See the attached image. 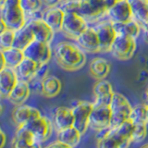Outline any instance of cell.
Masks as SVG:
<instances>
[{
  "label": "cell",
  "instance_id": "obj_36",
  "mask_svg": "<svg viewBox=\"0 0 148 148\" xmlns=\"http://www.w3.org/2000/svg\"><path fill=\"white\" fill-rule=\"evenodd\" d=\"M48 74V65L47 63H44V64H41L40 67L38 69L36 73V76H35V80H43L45 77L47 76Z\"/></svg>",
  "mask_w": 148,
  "mask_h": 148
},
{
  "label": "cell",
  "instance_id": "obj_8",
  "mask_svg": "<svg viewBox=\"0 0 148 148\" xmlns=\"http://www.w3.org/2000/svg\"><path fill=\"white\" fill-rule=\"evenodd\" d=\"M24 126L34 133L37 140L41 143L49 139L54 130V124H52V121L47 117H44L42 115L27 122L24 124Z\"/></svg>",
  "mask_w": 148,
  "mask_h": 148
},
{
  "label": "cell",
  "instance_id": "obj_41",
  "mask_svg": "<svg viewBox=\"0 0 148 148\" xmlns=\"http://www.w3.org/2000/svg\"><path fill=\"white\" fill-rule=\"evenodd\" d=\"M117 2H118V0H105V5H106V9L108 10V9L110 8H112Z\"/></svg>",
  "mask_w": 148,
  "mask_h": 148
},
{
  "label": "cell",
  "instance_id": "obj_49",
  "mask_svg": "<svg viewBox=\"0 0 148 148\" xmlns=\"http://www.w3.org/2000/svg\"><path fill=\"white\" fill-rule=\"evenodd\" d=\"M143 147H148V143H147V145H143Z\"/></svg>",
  "mask_w": 148,
  "mask_h": 148
},
{
  "label": "cell",
  "instance_id": "obj_39",
  "mask_svg": "<svg viewBox=\"0 0 148 148\" xmlns=\"http://www.w3.org/2000/svg\"><path fill=\"white\" fill-rule=\"evenodd\" d=\"M48 147H56V148H59V147H63V148H69L66 143H64L63 142H61L60 140L55 141L54 143H51L50 145H48Z\"/></svg>",
  "mask_w": 148,
  "mask_h": 148
},
{
  "label": "cell",
  "instance_id": "obj_14",
  "mask_svg": "<svg viewBox=\"0 0 148 148\" xmlns=\"http://www.w3.org/2000/svg\"><path fill=\"white\" fill-rule=\"evenodd\" d=\"M41 142L36 139L31 131H29L24 125L18 126L15 136L12 141V147L24 148V147H40Z\"/></svg>",
  "mask_w": 148,
  "mask_h": 148
},
{
  "label": "cell",
  "instance_id": "obj_43",
  "mask_svg": "<svg viewBox=\"0 0 148 148\" xmlns=\"http://www.w3.org/2000/svg\"><path fill=\"white\" fill-rule=\"evenodd\" d=\"M0 24H1V28H0V34L8 29V25L6 24V22H5L1 18H0Z\"/></svg>",
  "mask_w": 148,
  "mask_h": 148
},
{
  "label": "cell",
  "instance_id": "obj_37",
  "mask_svg": "<svg viewBox=\"0 0 148 148\" xmlns=\"http://www.w3.org/2000/svg\"><path fill=\"white\" fill-rule=\"evenodd\" d=\"M84 1L91 4L92 7L96 8L97 9H99V10L104 12L105 14L108 11V9H106V5H105V0H84Z\"/></svg>",
  "mask_w": 148,
  "mask_h": 148
},
{
  "label": "cell",
  "instance_id": "obj_29",
  "mask_svg": "<svg viewBox=\"0 0 148 148\" xmlns=\"http://www.w3.org/2000/svg\"><path fill=\"white\" fill-rule=\"evenodd\" d=\"M44 4L43 0H21L20 6L28 18L39 12Z\"/></svg>",
  "mask_w": 148,
  "mask_h": 148
},
{
  "label": "cell",
  "instance_id": "obj_2",
  "mask_svg": "<svg viewBox=\"0 0 148 148\" xmlns=\"http://www.w3.org/2000/svg\"><path fill=\"white\" fill-rule=\"evenodd\" d=\"M109 106L111 108L110 128L118 127L123 121L128 119L132 110V106L126 98V96L115 92H113Z\"/></svg>",
  "mask_w": 148,
  "mask_h": 148
},
{
  "label": "cell",
  "instance_id": "obj_23",
  "mask_svg": "<svg viewBox=\"0 0 148 148\" xmlns=\"http://www.w3.org/2000/svg\"><path fill=\"white\" fill-rule=\"evenodd\" d=\"M113 25L118 34L130 36L134 39L139 37V35L141 34V31L143 30L141 24L136 20H134V18L126 22L113 23Z\"/></svg>",
  "mask_w": 148,
  "mask_h": 148
},
{
  "label": "cell",
  "instance_id": "obj_40",
  "mask_svg": "<svg viewBox=\"0 0 148 148\" xmlns=\"http://www.w3.org/2000/svg\"><path fill=\"white\" fill-rule=\"evenodd\" d=\"M21 0H7L3 6H8V7H14V6H20Z\"/></svg>",
  "mask_w": 148,
  "mask_h": 148
},
{
  "label": "cell",
  "instance_id": "obj_20",
  "mask_svg": "<svg viewBox=\"0 0 148 148\" xmlns=\"http://www.w3.org/2000/svg\"><path fill=\"white\" fill-rule=\"evenodd\" d=\"M42 16H43L42 18L45 21V22L47 23L55 32L62 30L65 12L59 7L49 8L42 14Z\"/></svg>",
  "mask_w": 148,
  "mask_h": 148
},
{
  "label": "cell",
  "instance_id": "obj_50",
  "mask_svg": "<svg viewBox=\"0 0 148 148\" xmlns=\"http://www.w3.org/2000/svg\"><path fill=\"white\" fill-rule=\"evenodd\" d=\"M147 26H148V21H147Z\"/></svg>",
  "mask_w": 148,
  "mask_h": 148
},
{
  "label": "cell",
  "instance_id": "obj_21",
  "mask_svg": "<svg viewBox=\"0 0 148 148\" xmlns=\"http://www.w3.org/2000/svg\"><path fill=\"white\" fill-rule=\"evenodd\" d=\"M131 5L133 18L136 20L145 29L148 21V0H128Z\"/></svg>",
  "mask_w": 148,
  "mask_h": 148
},
{
  "label": "cell",
  "instance_id": "obj_19",
  "mask_svg": "<svg viewBox=\"0 0 148 148\" xmlns=\"http://www.w3.org/2000/svg\"><path fill=\"white\" fill-rule=\"evenodd\" d=\"M40 65V63H37L34 60L24 58L20 65L15 69L18 80L26 81L28 82L34 81Z\"/></svg>",
  "mask_w": 148,
  "mask_h": 148
},
{
  "label": "cell",
  "instance_id": "obj_5",
  "mask_svg": "<svg viewBox=\"0 0 148 148\" xmlns=\"http://www.w3.org/2000/svg\"><path fill=\"white\" fill-rule=\"evenodd\" d=\"M89 27L87 20L78 13H65L62 30L65 34L76 40L82 32Z\"/></svg>",
  "mask_w": 148,
  "mask_h": 148
},
{
  "label": "cell",
  "instance_id": "obj_16",
  "mask_svg": "<svg viewBox=\"0 0 148 148\" xmlns=\"http://www.w3.org/2000/svg\"><path fill=\"white\" fill-rule=\"evenodd\" d=\"M18 81L16 69L5 67L0 69V92L3 97H7Z\"/></svg>",
  "mask_w": 148,
  "mask_h": 148
},
{
  "label": "cell",
  "instance_id": "obj_4",
  "mask_svg": "<svg viewBox=\"0 0 148 148\" xmlns=\"http://www.w3.org/2000/svg\"><path fill=\"white\" fill-rule=\"evenodd\" d=\"M94 108V103L88 101H78L72 106L74 116L73 126L75 127L82 135H84L89 127L90 115Z\"/></svg>",
  "mask_w": 148,
  "mask_h": 148
},
{
  "label": "cell",
  "instance_id": "obj_27",
  "mask_svg": "<svg viewBox=\"0 0 148 148\" xmlns=\"http://www.w3.org/2000/svg\"><path fill=\"white\" fill-rule=\"evenodd\" d=\"M1 55L5 58L7 67L16 69L25 58L23 50L12 46L7 49H1Z\"/></svg>",
  "mask_w": 148,
  "mask_h": 148
},
{
  "label": "cell",
  "instance_id": "obj_25",
  "mask_svg": "<svg viewBox=\"0 0 148 148\" xmlns=\"http://www.w3.org/2000/svg\"><path fill=\"white\" fill-rule=\"evenodd\" d=\"M34 40V34H32L31 28L26 22V24L24 26L15 31V37H14L13 46L16 48L23 50Z\"/></svg>",
  "mask_w": 148,
  "mask_h": 148
},
{
  "label": "cell",
  "instance_id": "obj_45",
  "mask_svg": "<svg viewBox=\"0 0 148 148\" xmlns=\"http://www.w3.org/2000/svg\"><path fill=\"white\" fill-rule=\"evenodd\" d=\"M145 103L148 106V86L146 87V90L145 92Z\"/></svg>",
  "mask_w": 148,
  "mask_h": 148
},
{
  "label": "cell",
  "instance_id": "obj_34",
  "mask_svg": "<svg viewBox=\"0 0 148 148\" xmlns=\"http://www.w3.org/2000/svg\"><path fill=\"white\" fill-rule=\"evenodd\" d=\"M80 3L81 0H63L58 7L65 13H77Z\"/></svg>",
  "mask_w": 148,
  "mask_h": 148
},
{
  "label": "cell",
  "instance_id": "obj_30",
  "mask_svg": "<svg viewBox=\"0 0 148 148\" xmlns=\"http://www.w3.org/2000/svg\"><path fill=\"white\" fill-rule=\"evenodd\" d=\"M146 113H147V105L145 103L139 104L132 108V110L129 119H131L134 124L146 123Z\"/></svg>",
  "mask_w": 148,
  "mask_h": 148
},
{
  "label": "cell",
  "instance_id": "obj_28",
  "mask_svg": "<svg viewBox=\"0 0 148 148\" xmlns=\"http://www.w3.org/2000/svg\"><path fill=\"white\" fill-rule=\"evenodd\" d=\"M77 13L79 15L82 16L84 18H86V20H92V18H96L98 17L106 15L104 12H102L96 8L92 7L91 4L84 1V0H81Z\"/></svg>",
  "mask_w": 148,
  "mask_h": 148
},
{
  "label": "cell",
  "instance_id": "obj_12",
  "mask_svg": "<svg viewBox=\"0 0 148 148\" xmlns=\"http://www.w3.org/2000/svg\"><path fill=\"white\" fill-rule=\"evenodd\" d=\"M27 24L31 28L35 40L45 44H51L55 32L47 23L45 22L43 18H32L30 21H27Z\"/></svg>",
  "mask_w": 148,
  "mask_h": 148
},
{
  "label": "cell",
  "instance_id": "obj_31",
  "mask_svg": "<svg viewBox=\"0 0 148 148\" xmlns=\"http://www.w3.org/2000/svg\"><path fill=\"white\" fill-rule=\"evenodd\" d=\"M92 92H94V95L95 97H99L102 95L113 94L114 92L111 83L106 80H99L98 82H96L94 86Z\"/></svg>",
  "mask_w": 148,
  "mask_h": 148
},
{
  "label": "cell",
  "instance_id": "obj_47",
  "mask_svg": "<svg viewBox=\"0 0 148 148\" xmlns=\"http://www.w3.org/2000/svg\"><path fill=\"white\" fill-rule=\"evenodd\" d=\"M6 1H7V0H0V7H2L3 5L6 3Z\"/></svg>",
  "mask_w": 148,
  "mask_h": 148
},
{
  "label": "cell",
  "instance_id": "obj_7",
  "mask_svg": "<svg viewBox=\"0 0 148 148\" xmlns=\"http://www.w3.org/2000/svg\"><path fill=\"white\" fill-rule=\"evenodd\" d=\"M111 108L109 106H100L94 103L90 115L89 127L94 131L101 132L110 128Z\"/></svg>",
  "mask_w": 148,
  "mask_h": 148
},
{
  "label": "cell",
  "instance_id": "obj_3",
  "mask_svg": "<svg viewBox=\"0 0 148 148\" xmlns=\"http://www.w3.org/2000/svg\"><path fill=\"white\" fill-rule=\"evenodd\" d=\"M136 50V39L132 37L117 34L111 45L110 52L112 56L119 60L131 59Z\"/></svg>",
  "mask_w": 148,
  "mask_h": 148
},
{
  "label": "cell",
  "instance_id": "obj_11",
  "mask_svg": "<svg viewBox=\"0 0 148 148\" xmlns=\"http://www.w3.org/2000/svg\"><path fill=\"white\" fill-rule=\"evenodd\" d=\"M106 15L112 23L126 22L133 18L132 10L128 0H118L112 8L106 11Z\"/></svg>",
  "mask_w": 148,
  "mask_h": 148
},
{
  "label": "cell",
  "instance_id": "obj_24",
  "mask_svg": "<svg viewBox=\"0 0 148 148\" xmlns=\"http://www.w3.org/2000/svg\"><path fill=\"white\" fill-rule=\"evenodd\" d=\"M110 64L103 58H95L91 61L89 71L96 80H104L110 72Z\"/></svg>",
  "mask_w": 148,
  "mask_h": 148
},
{
  "label": "cell",
  "instance_id": "obj_46",
  "mask_svg": "<svg viewBox=\"0 0 148 148\" xmlns=\"http://www.w3.org/2000/svg\"><path fill=\"white\" fill-rule=\"evenodd\" d=\"M143 40H145V42L148 45V34L146 32H143Z\"/></svg>",
  "mask_w": 148,
  "mask_h": 148
},
{
  "label": "cell",
  "instance_id": "obj_26",
  "mask_svg": "<svg viewBox=\"0 0 148 148\" xmlns=\"http://www.w3.org/2000/svg\"><path fill=\"white\" fill-rule=\"evenodd\" d=\"M82 136L81 132L74 126L60 130L58 132V139L66 143L69 148L77 146L81 141Z\"/></svg>",
  "mask_w": 148,
  "mask_h": 148
},
{
  "label": "cell",
  "instance_id": "obj_10",
  "mask_svg": "<svg viewBox=\"0 0 148 148\" xmlns=\"http://www.w3.org/2000/svg\"><path fill=\"white\" fill-rule=\"evenodd\" d=\"M98 36V40L100 43V52L106 53L110 52L111 45L117 36L113 23L110 21L98 22L94 27Z\"/></svg>",
  "mask_w": 148,
  "mask_h": 148
},
{
  "label": "cell",
  "instance_id": "obj_32",
  "mask_svg": "<svg viewBox=\"0 0 148 148\" xmlns=\"http://www.w3.org/2000/svg\"><path fill=\"white\" fill-rule=\"evenodd\" d=\"M147 123H135L132 134V143H141L147 136Z\"/></svg>",
  "mask_w": 148,
  "mask_h": 148
},
{
  "label": "cell",
  "instance_id": "obj_13",
  "mask_svg": "<svg viewBox=\"0 0 148 148\" xmlns=\"http://www.w3.org/2000/svg\"><path fill=\"white\" fill-rule=\"evenodd\" d=\"M77 45L88 53H100V43L94 27H88L75 40Z\"/></svg>",
  "mask_w": 148,
  "mask_h": 148
},
{
  "label": "cell",
  "instance_id": "obj_38",
  "mask_svg": "<svg viewBox=\"0 0 148 148\" xmlns=\"http://www.w3.org/2000/svg\"><path fill=\"white\" fill-rule=\"evenodd\" d=\"M45 6H47L48 8H55L58 7L63 0H43Z\"/></svg>",
  "mask_w": 148,
  "mask_h": 148
},
{
  "label": "cell",
  "instance_id": "obj_35",
  "mask_svg": "<svg viewBox=\"0 0 148 148\" xmlns=\"http://www.w3.org/2000/svg\"><path fill=\"white\" fill-rule=\"evenodd\" d=\"M113 94L102 95L99 97H95V101L94 103L95 105H100V106H109L111 103V99H112Z\"/></svg>",
  "mask_w": 148,
  "mask_h": 148
},
{
  "label": "cell",
  "instance_id": "obj_22",
  "mask_svg": "<svg viewBox=\"0 0 148 148\" xmlns=\"http://www.w3.org/2000/svg\"><path fill=\"white\" fill-rule=\"evenodd\" d=\"M61 91V82L54 75H47L42 80V95L48 98L58 96Z\"/></svg>",
  "mask_w": 148,
  "mask_h": 148
},
{
  "label": "cell",
  "instance_id": "obj_44",
  "mask_svg": "<svg viewBox=\"0 0 148 148\" xmlns=\"http://www.w3.org/2000/svg\"><path fill=\"white\" fill-rule=\"evenodd\" d=\"M5 67H7V63H6V60H5V58L1 55V68H0V69Z\"/></svg>",
  "mask_w": 148,
  "mask_h": 148
},
{
  "label": "cell",
  "instance_id": "obj_18",
  "mask_svg": "<svg viewBox=\"0 0 148 148\" xmlns=\"http://www.w3.org/2000/svg\"><path fill=\"white\" fill-rule=\"evenodd\" d=\"M31 94V86L30 82L26 81L18 80L15 87L9 92L7 96L8 100L14 106L23 105L25 101L29 98Z\"/></svg>",
  "mask_w": 148,
  "mask_h": 148
},
{
  "label": "cell",
  "instance_id": "obj_1",
  "mask_svg": "<svg viewBox=\"0 0 148 148\" xmlns=\"http://www.w3.org/2000/svg\"><path fill=\"white\" fill-rule=\"evenodd\" d=\"M56 61L62 69L74 71L82 69L86 63V56L80 46L63 41L58 43L54 48Z\"/></svg>",
  "mask_w": 148,
  "mask_h": 148
},
{
  "label": "cell",
  "instance_id": "obj_33",
  "mask_svg": "<svg viewBox=\"0 0 148 148\" xmlns=\"http://www.w3.org/2000/svg\"><path fill=\"white\" fill-rule=\"evenodd\" d=\"M15 37V31L8 29L0 34V45L1 49H7L12 47Z\"/></svg>",
  "mask_w": 148,
  "mask_h": 148
},
{
  "label": "cell",
  "instance_id": "obj_15",
  "mask_svg": "<svg viewBox=\"0 0 148 148\" xmlns=\"http://www.w3.org/2000/svg\"><path fill=\"white\" fill-rule=\"evenodd\" d=\"M40 116V111L36 108L27 105H20L17 106V108L13 110L12 120L18 127L21 126V125L26 124L27 122L31 121L32 119L38 118Z\"/></svg>",
  "mask_w": 148,
  "mask_h": 148
},
{
  "label": "cell",
  "instance_id": "obj_6",
  "mask_svg": "<svg viewBox=\"0 0 148 148\" xmlns=\"http://www.w3.org/2000/svg\"><path fill=\"white\" fill-rule=\"evenodd\" d=\"M1 9V18L6 22L8 28L13 31H17L23 27L27 22V17L21 6H2Z\"/></svg>",
  "mask_w": 148,
  "mask_h": 148
},
{
  "label": "cell",
  "instance_id": "obj_42",
  "mask_svg": "<svg viewBox=\"0 0 148 148\" xmlns=\"http://www.w3.org/2000/svg\"><path fill=\"white\" fill-rule=\"evenodd\" d=\"M0 135H1V143H0V148H2V147H4L5 143H6L7 136H6V133H5L3 131L0 132Z\"/></svg>",
  "mask_w": 148,
  "mask_h": 148
},
{
  "label": "cell",
  "instance_id": "obj_17",
  "mask_svg": "<svg viewBox=\"0 0 148 148\" xmlns=\"http://www.w3.org/2000/svg\"><path fill=\"white\" fill-rule=\"evenodd\" d=\"M73 122L74 116L72 108H67V106H58L54 110L53 124L58 132L73 126Z\"/></svg>",
  "mask_w": 148,
  "mask_h": 148
},
{
  "label": "cell",
  "instance_id": "obj_9",
  "mask_svg": "<svg viewBox=\"0 0 148 148\" xmlns=\"http://www.w3.org/2000/svg\"><path fill=\"white\" fill-rule=\"evenodd\" d=\"M23 53L25 58H31L40 64L48 63L52 57V50L49 44H45L35 39L23 49Z\"/></svg>",
  "mask_w": 148,
  "mask_h": 148
},
{
  "label": "cell",
  "instance_id": "obj_48",
  "mask_svg": "<svg viewBox=\"0 0 148 148\" xmlns=\"http://www.w3.org/2000/svg\"><path fill=\"white\" fill-rule=\"evenodd\" d=\"M146 123L148 124V106H147V113H146Z\"/></svg>",
  "mask_w": 148,
  "mask_h": 148
}]
</instances>
